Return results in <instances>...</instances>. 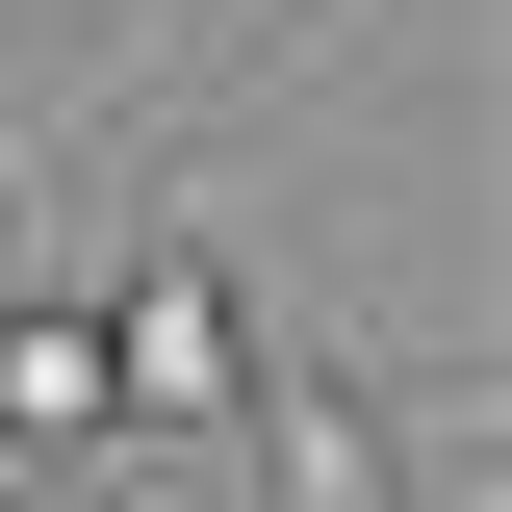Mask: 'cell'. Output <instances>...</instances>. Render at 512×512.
<instances>
[{
    "instance_id": "1",
    "label": "cell",
    "mask_w": 512,
    "mask_h": 512,
    "mask_svg": "<svg viewBox=\"0 0 512 512\" xmlns=\"http://www.w3.org/2000/svg\"><path fill=\"white\" fill-rule=\"evenodd\" d=\"M103 410H128V461H180V436L256 410V308H231L205 231H128V282H103Z\"/></svg>"
},
{
    "instance_id": "2",
    "label": "cell",
    "mask_w": 512,
    "mask_h": 512,
    "mask_svg": "<svg viewBox=\"0 0 512 512\" xmlns=\"http://www.w3.org/2000/svg\"><path fill=\"white\" fill-rule=\"evenodd\" d=\"M231 436H256V487H282V512H487L461 461H410V436H384V384H333V359H256V410H231Z\"/></svg>"
},
{
    "instance_id": "3",
    "label": "cell",
    "mask_w": 512,
    "mask_h": 512,
    "mask_svg": "<svg viewBox=\"0 0 512 512\" xmlns=\"http://www.w3.org/2000/svg\"><path fill=\"white\" fill-rule=\"evenodd\" d=\"M231 26H256V0H128V52H103V77H77V128H52V154H103V128H128V103H180V77H205V52H231Z\"/></svg>"
},
{
    "instance_id": "4",
    "label": "cell",
    "mask_w": 512,
    "mask_h": 512,
    "mask_svg": "<svg viewBox=\"0 0 512 512\" xmlns=\"http://www.w3.org/2000/svg\"><path fill=\"white\" fill-rule=\"evenodd\" d=\"M0 512H52V487H26V461H0Z\"/></svg>"
}]
</instances>
